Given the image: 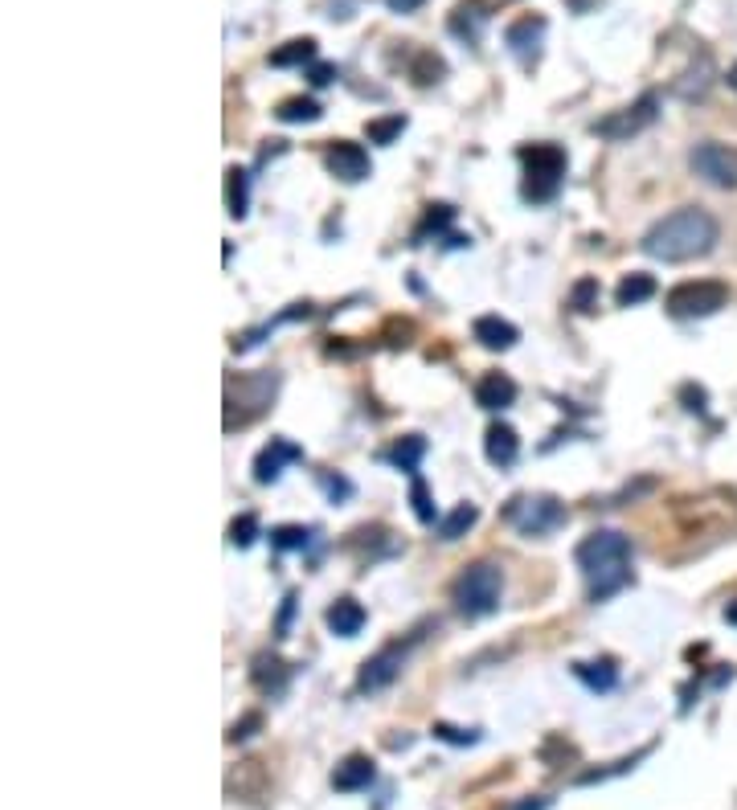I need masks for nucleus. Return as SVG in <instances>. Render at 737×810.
Returning a JSON list of instances; mask_svg holds the SVG:
<instances>
[{
    "label": "nucleus",
    "mask_w": 737,
    "mask_h": 810,
    "mask_svg": "<svg viewBox=\"0 0 737 810\" xmlns=\"http://www.w3.org/2000/svg\"><path fill=\"white\" fill-rule=\"evenodd\" d=\"M254 729H263V712H246L242 720H234L226 741H246V737H254Z\"/></svg>",
    "instance_id": "nucleus-33"
},
{
    "label": "nucleus",
    "mask_w": 737,
    "mask_h": 810,
    "mask_svg": "<svg viewBox=\"0 0 737 810\" xmlns=\"http://www.w3.org/2000/svg\"><path fill=\"white\" fill-rule=\"evenodd\" d=\"M250 684L263 692V696H279V692L287 688V663H283L279 655H271V651L254 655V663H250Z\"/></svg>",
    "instance_id": "nucleus-15"
},
{
    "label": "nucleus",
    "mask_w": 737,
    "mask_h": 810,
    "mask_svg": "<svg viewBox=\"0 0 737 810\" xmlns=\"http://www.w3.org/2000/svg\"><path fill=\"white\" fill-rule=\"evenodd\" d=\"M308 528H303V524H279L275 532H271V545L275 549H283V553H291V549H303V545H308Z\"/></svg>",
    "instance_id": "nucleus-30"
},
{
    "label": "nucleus",
    "mask_w": 737,
    "mask_h": 810,
    "mask_svg": "<svg viewBox=\"0 0 737 810\" xmlns=\"http://www.w3.org/2000/svg\"><path fill=\"white\" fill-rule=\"evenodd\" d=\"M275 70H287V66H308V62H316V37H291V41H283L279 50H271V58H267Z\"/></svg>",
    "instance_id": "nucleus-21"
},
{
    "label": "nucleus",
    "mask_w": 737,
    "mask_h": 810,
    "mask_svg": "<svg viewBox=\"0 0 737 810\" xmlns=\"http://www.w3.org/2000/svg\"><path fill=\"white\" fill-rule=\"evenodd\" d=\"M410 504H414V516H418L422 524L435 520V504H430V491H426L422 475H414V479H410Z\"/></svg>",
    "instance_id": "nucleus-32"
},
{
    "label": "nucleus",
    "mask_w": 737,
    "mask_h": 810,
    "mask_svg": "<svg viewBox=\"0 0 737 810\" xmlns=\"http://www.w3.org/2000/svg\"><path fill=\"white\" fill-rule=\"evenodd\" d=\"M652 295H656V279H652V275H627V279L615 287V303H619V307L647 303Z\"/></svg>",
    "instance_id": "nucleus-25"
},
{
    "label": "nucleus",
    "mask_w": 737,
    "mask_h": 810,
    "mask_svg": "<svg viewBox=\"0 0 737 810\" xmlns=\"http://www.w3.org/2000/svg\"><path fill=\"white\" fill-rule=\"evenodd\" d=\"M303 459V450L287 438H271L263 450H258V459H254V483H275L283 475L287 463H299Z\"/></svg>",
    "instance_id": "nucleus-12"
},
{
    "label": "nucleus",
    "mask_w": 737,
    "mask_h": 810,
    "mask_svg": "<svg viewBox=\"0 0 737 810\" xmlns=\"http://www.w3.org/2000/svg\"><path fill=\"white\" fill-rule=\"evenodd\" d=\"M586 585H590V602H606L611 594H619L631 581V545L627 536L615 528H598L590 532L578 553H574Z\"/></svg>",
    "instance_id": "nucleus-2"
},
{
    "label": "nucleus",
    "mask_w": 737,
    "mask_h": 810,
    "mask_svg": "<svg viewBox=\"0 0 737 810\" xmlns=\"http://www.w3.org/2000/svg\"><path fill=\"white\" fill-rule=\"evenodd\" d=\"M680 397H684V401H692L688 410H705V389H692V385H684V389H680Z\"/></svg>",
    "instance_id": "nucleus-37"
},
{
    "label": "nucleus",
    "mask_w": 737,
    "mask_h": 810,
    "mask_svg": "<svg viewBox=\"0 0 737 810\" xmlns=\"http://www.w3.org/2000/svg\"><path fill=\"white\" fill-rule=\"evenodd\" d=\"M324 164L336 180H344V185H357V180L369 176V152L353 140H332L324 152Z\"/></svg>",
    "instance_id": "nucleus-10"
},
{
    "label": "nucleus",
    "mask_w": 737,
    "mask_h": 810,
    "mask_svg": "<svg viewBox=\"0 0 737 810\" xmlns=\"http://www.w3.org/2000/svg\"><path fill=\"white\" fill-rule=\"evenodd\" d=\"M254 536H258V520H254V512L234 516V524H230V545L250 549V545H254Z\"/></svg>",
    "instance_id": "nucleus-31"
},
{
    "label": "nucleus",
    "mask_w": 737,
    "mask_h": 810,
    "mask_svg": "<svg viewBox=\"0 0 737 810\" xmlns=\"http://www.w3.org/2000/svg\"><path fill=\"white\" fill-rule=\"evenodd\" d=\"M291 610H295V598H287V602H283V614H279V635L287 630V618H291Z\"/></svg>",
    "instance_id": "nucleus-39"
},
{
    "label": "nucleus",
    "mask_w": 737,
    "mask_h": 810,
    "mask_svg": "<svg viewBox=\"0 0 737 810\" xmlns=\"http://www.w3.org/2000/svg\"><path fill=\"white\" fill-rule=\"evenodd\" d=\"M484 25H488V5H484V0H459L455 13L447 17V29L455 37H463V41H480Z\"/></svg>",
    "instance_id": "nucleus-16"
},
{
    "label": "nucleus",
    "mask_w": 737,
    "mask_h": 810,
    "mask_svg": "<svg viewBox=\"0 0 737 810\" xmlns=\"http://www.w3.org/2000/svg\"><path fill=\"white\" fill-rule=\"evenodd\" d=\"M729 303V287L717 279H692V283H676L664 295V307L676 320H705V315H717Z\"/></svg>",
    "instance_id": "nucleus-6"
},
{
    "label": "nucleus",
    "mask_w": 737,
    "mask_h": 810,
    "mask_svg": "<svg viewBox=\"0 0 737 810\" xmlns=\"http://www.w3.org/2000/svg\"><path fill=\"white\" fill-rule=\"evenodd\" d=\"M250 209V176L242 168H226V213L246 217Z\"/></svg>",
    "instance_id": "nucleus-23"
},
{
    "label": "nucleus",
    "mask_w": 737,
    "mask_h": 810,
    "mask_svg": "<svg viewBox=\"0 0 737 810\" xmlns=\"http://www.w3.org/2000/svg\"><path fill=\"white\" fill-rule=\"evenodd\" d=\"M475 520H480V512H475V504H459V508H455V512L443 520V524H439V536H443V540H459V536H463V532H467Z\"/></svg>",
    "instance_id": "nucleus-28"
},
{
    "label": "nucleus",
    "mask_w": 737,
    "mask_h": 810,
    "mask_svg": "<svg viewBox=\"0 0 737 810\" xmlns=\"http://www.w3.org/2000/svg\"><path fill=\"white\" fill-rule=\"evenodd\" d=\"M688 164H692V172H697L701 180H709V185H717V189H737V148L705 140V144L692 148Z\"/></svg>",
    "instance_id": "nucleus-9"
},
{
    "label": "nucleus",
    "mask_w": 737,
    "mask_h": 810,
    "mask_svg": "<svg viewBox=\"0 0 737 810\" xmlns=\"http://www.w3.org/2000/svg\"><path fill=\"white\" fill-rule=\"evenodd\" d=\"M516 401V381L508 373H484L475 381V405L480 410H508Z\"/></svg>",
    "instance_id": "nucleus-14"
},
{
    "label": "nucleus",
    "mask_w": 737,
    "mask_h": 810,
    "mask_svg": "<svg viewBox=\"0 0 737 810\" xmlns=\"http://www.w3.org/2000/svg\"><path fill=\"white\" fill-rule=\"evenodd\" d=\"M594 299H598V279H578V287H574V295H570V307L590 311Z\"/></svg>",
    "instance_id": "nucleus-34"
},
{
    "label": "nucleus",
    "mask_w": 737,
    "mask_h": 810,
    "mask_svg": "<svg viewBox=\"0 0 737 810\" xmlns=\"http://www.w3.org/2000/svg\"><path fill=\"white\" fill-rule=\"evenodd\" d=\"M435 737H443L451 745H475V741H480V733H475V729H455V725H435Z\"/></svg>",
    "instance_id": "nucleus-35"
},
{
    "label": "nucleus",
    "mask_w": 737,
    "mask_h": 810,
    "mask_svg": "<svg viewBox=\"0 0 737 810\" xmlns=\"http://www.w3.org/2000/svg\"><path fill=\"white\" fill-rule=\"evenodd\" d=\"M725 622H729V626H737V598L725 606Z\"/></svg>",
    "instance_id": "nucleus-40"
},
{
    "label": "nucleus",
    "mask_w": 737,
    "mask_h": 810,
    "mask_svg": "<svg viewBox=\"0 0 737 810\" xmlns=\"http://www.w3.org/2000/svg\"><path fill=\"white\" fill-rule=\"evenodd\" d=\"M324 622H328L332 635H340V639H353V635H361V626H365V606H361V602H353V598H340V602H332V606H328Z\"/></svg>",
    "instance_id": "nucleus-19"
},
{
    "label": "nucleus",
    "mask_w": 737,
    "mask_h": 810,
    "mask_svg": "<svg viewBox=\"0 0 737 810\" xmlns=\"http://www.w3.org/2000/svg\"><path fill=\"white\" fill-rule=\"evenodd\" d=\"M447 74V62L439 54H430V50H418L414 62H410V78L414 86H430V82H439Z\"/></svg>",
    "instance_id": "nucleus-27"
},
{
    "label": "nucleus",
    "mask_w": 737,
    "mask_h": 810,
    "mask_svg": "<svg viewBox=\"0 0 737 810\" xmlns=\"http://www.w3.org/2000/svg\"><path fill=\"white\" fill-rule=\"evenodd\" d=\"M385 5L394 9V13H410V9H418V5H422V0H385Z\"/></svg>",
    "instance_id": "nucleus-38"
},
{
    "label": "nucleus",
    "mask_w": 737,
    "mask_h": 810,
    "mask_svg": "<svg viewBox=\"0 0 737 810\" xmlns=\"http://www.w3.org/2000/svg\"><path fill=\"white\" fill-rule=\"evenodd\" d=\"M717 221L705 209H676L660 217L652 230L643 234V254H652L656 262H692L705 258L717 246Z\"/></svg>",
    "instance_id": "nucleus-1"
},
{
    "label": "nucleus",
    "mask_w": 737,
    "mask_h": 810,
    "mask_svg": "<svg viewBox=\"0 0 737 810\" xmlns=\"http://www.w3.org/2000/svg\"><path fill=\"white\" fill-rule=\"evenodd\" d=\"M656 115H660V99L647 90L643 99H635L631 107H623V111H611L606 119H598L594 123V135H602V140H631V135H639V131H647L656 123Z\"/></svg>",
    "instance_id": "nucleus-8"
},
{
    "label": "nucleus",
    "mask_w": 737,
    "mask_h": 810,
    "mask_svg": "<svg viewBox=\"0 0 737 810\" xmlns=\"http://www.w3.org/2000/svg\"><path fill=\"white\" fill-rule=\"evenodd\" d=\"M484 455L496 463V467H512L516 455H520V438L508 422H492L488 434H484Z\"/></svg>",
    "instance_id": "nucleus-18"
},
{
    "label": "nucleus",
    "mask_w": 737,
    "mask_h": 810,
    "mask_svg": "<svg viewBox=\"0 0 737 810\" xmlns=\"http://www.w3.org/2000/svg\"><path fill=\"white\" fill-rule=\"evenodd\" d=\"M308 78H312V86H328V82H336V66L332 62H316L308 70Z\"/></svg>",
    "instance_id": "nucleus-36"
},
{
    "label": "nucleus",
    "mask_w": 737,
    "mask_h": 810,
    "mask_svg": "<svg viewBox=\"0 0 737 810\" xmlns=\"http://www.w3.org/2000/svg\"><path fill=\"white\" fill-rule=\"evenodd\" d=\"M422 455H426V438H422V434H406V438H398L394 446H389V455H385V459L394 463L398 471H410V475H414Z\"/></svg>",
    "instance_id": "nucleus-22"
},
{
    "label": "nucleus",
    "mask_w": 737,
    "mask_h": 810,
    "mask_svg": "<svg viewBox=\"0 0 737 810\" xmlns=\"http://www.w3.org/2000/svg\"><path fill=\"white\" fill-rule=\"evenodd\" d=\"M471 332H475V340H480L484 348H492V352H508L516 344V336H520L508 320H500V315H480Z\"/></svg>",
    "instance_id": "nucleus-20"
},
{
    "label": "nucleus",
    "mask_w": 737,
    "mask_h": 810,
    "mask_svg": "<svg viewBox=\"0 0 737 810\" xmlns=\"http://www.w3.org/2000/svg\"><path fill=\"white\" fill-rule=\"evenodd\" d=\"M574 675L578 680L590 688V692H611L615 684H619V671L611 667V663H574Z\"/></svg>",
    "instance_id": "nucleus-24"
},
{
    "label": "nucleus",
    "mask_w": 737,
    "mask_h": 810,
    "mask_svg": "<svg viewBox=\"0 0 737 810\" xmlns=\"http://www.w3.org/2000/svg\"><path fill=\"white\" fill-rule=\"evenodd\" d=\"M541 37H545V17H520V21H512V25H508V33H504L508 50H512L516 58H525V62L537 54Z\"/></svg>",
    "instance_id": "nucleus-17"
},
{
    "label": "nucleus",
    "mask_w": 737,
    "mask_h": 810,
    "mask_svg": "<svg viewBox=\"0 0 737 810\" xmlns=\"http://www.w3.org/2000/svg\"><path fill=\"white\" fill-rule=\"evenodd\" d=\"M500 594H504V573H500V565H492V561L467 565V569L455 577V585H451V598H455V606H459L463 618H484V614H492V610L500 606Z\"/></svg>",
    "instance_id": "nucleus-3"
},
{
    "label": "nucleus",
    "mask_w": 737,
    "mask_h": 810,
    "mask_svg": "<svg viewBox=\"0 0 737 810\" xmlns=\"http://www.w3.org/2000/svg\"><path fill=\"white\" fill-rule=\"evenodd\" d=\"M320 115H324V107H320L316 99H303V95H299V99H283V103L275 107V119H279V123H316Z\"/></svg>",
    "instance_id": "nucleus-26"
},
{
    "label": "nucleus",
    "mask_w": 737,
    "mask_h": 810,
    "mask_svg": "<svg viewBox=\"0 0 737 810\" xmlns=\"http://www.w3.org/2000/svg\"><path fill=\"white\" fill-rule=\"evenodd\" d=\"M520 164H525V201L545 205L557 197L561 189V176H566V152L557 144H529L520 148Z\"/></svg>",
    "instance_id": "nucleus-5"
},
{
    "label": "nucleus",
    "mask_w": 737,
    "mask_h": 810,
    "mask_svg": "<svg viewBox=\"0 0 737 810\" xmlns=\"http://www.w3.org/2000/svg\"><path fill=\"white\" fill-rule=\"evenodd\" d=\"M373 778H377V770H373V757H369V753H349V757H344L336 770H332V786H336L340 794L369 790Z\"/></svg>",
    "instance_id": "nucleus-13"
},
{
    "label": "nucleus",
    "mask_w": 737,
    "mask_h": 810,
    "mask_svg": "<svg viewBox=\"0 0 737 810\" xmlns=\"http://www.w3.org/2000/svg\"><path fill=\"white\" fill-rule=\"evenodd\" d=\"M725 82H729V86H733V90H737V62H733V66H729V74H725Z\"/></svg>",
    "instance_id": "nucleus-41"
},
{
    "label": "nucleus",
    "mask_w": 737,
    "mask_h": 810,
    "mask_svg": "<svg viewBox=\"0 0 737 810\" xmlns=\"http://www.w3.org/2000/svg\"><path fill=\"white\" fill-rule=\"evenodd\" d=\"M520 810H545V802H525V806H520Z\"/></svg>",
    "instance_id": "nucleus-42"
},
{
    "label": "nucleus",
    "mask_w": 737,
    "mask_h": 810,
    "mask_svg": "<svg viewBox=\"0 0 737 810\" xmlns=\"http://www.w3.org/2000/svg\"><path fill=\"white\" fill-rule=\"evenodd\" d=\"M504 520L520 536H549L566 524V504L553 500V495H516L504 508Z\"/></svg>",
    "instance_id": "nucleus-7"
},
{
    "label": "nucleus",
    "mask_w": 737,
    "mask_h": 810,
    "mask_svg": "<svg viewBox=\"0 0 737 810\" xmlns=\"http://www.w3.org/2000/svg\"><path fill=\"white\" fill-rule=\"evenodd\" d=\"M402 659H406V647H385L373 659H365L361 675H357V692H377L385 684H394L398 671H402Z\"/></svg>",
    "instance_id": "nucleus-11"
},
{
    "label": "nucleus",
    "mask_w": 737,
    "mask_h": 810,
    "mask_svg": "<svg viewBox=\"0 0 737 810\" xmlns=\"http://www.w3.org/2000/svg\"><path fill=\"white\" fill-rule=\"evenodd\" d=\"M402 131H406V119H402V115H389V119H373V123H365V135H369L373 144H394Z\"/></svg>",
    "instance_id": "nucleus-29"
},
{
    "label": "nucleus",
    "mask_w": 737,
    "mask_h": 810,
    "mask_svg": "<svg viewBox=\"0 0 737 810\" xmlns=\"http://www.w3.org/2000/svg\"><path fill=\"white\" fill-rule=\"evenodd\" d=\"M279 377L275 373H258V377H230L226 381V430H242L254 418L267 414V405L275 401Z\"/></svg>",
    "instance_id": "nucleus-4"
}]
</instances>
